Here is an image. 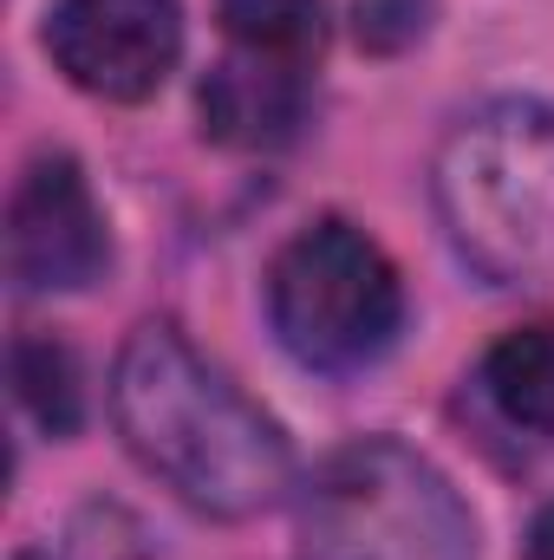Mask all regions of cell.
Instances as JSON below:
<instances>
[{
  "instance_id": "cell-4",
  "label": "cell",
  "mask_w": 554,
  "mask_h": 560,
  "mask_svg": "<svg viewBox=\"0 0 554 560\" xmlns=\"http://www.w3.org/2000/svg\"><path fill=\"white\" fill-rule=\"evenodd\" d=\"M262 293L280 352L320 378L379 365L405 326V287L392 255L339 215L293 229L268 261Z\"/></svg>"
},
{
  "instance_id": "cell-7",
  "label": "cell",
  "mask_w": 554,
  "mask_h": 560,
  "mask_svg": "<svg viewBox=\"0 0 554 560\" xmlns=\"http://www.w3.org/2000/svg\"><path fill=\"white\" fill-rule=\"evenodd\" d=\"M307 79H313L307 66L229 46L203 72V92H196L203 138L229 143V150H280L307 118Z\"/></svg>"
},
{
  "instance_id": "cell-5",
  "label": "cell",
  "mask_w": 554,
  "mask_h": 560,
  "mask_svg": "<svg viewBox=\"0 0 554 560\" xmlns=\"http://www.w3.org/2000/svg\"><path fill=\"white\" fill-rule=\"evenodd\" d=\"M46 59L105 105H143L183 59V7L176 0H53L46 7Z\"/></svg>"
},
{
  "instance_id": "cell-11",
  "label": "cell",
  "mask_w": 554,
  "mask_h": 560,
  "mask_svg": "<svg viewBox=\"0 0 554 560\" xmlns=\"http://www.w3.org/2000/svg\"><path fill=\"white\" fill-rule=\"evenodd\" d=\"M529 560H554V502L535 515V528H529Z\"/></svg>"
},
{
  "instance_id": "cell-12",
  "label": "cell",
  "mask_w": 554,
  "mask_h": 560,
  "mask_svg": "<svg viewBox=\"0 0 554 560\" xmlns=\"http://www.w3.org/2000/svg\"><path fill=\"white\" fill-rule=\"evenodd\" d=\"M13 560H46V555H13Z\"/></svg>"
},
{
  "instance_id": "cell-9",
  "label": "cell",
  "mask_w": 554,
  "mask_h": 560,
  "mask_svg": "<svg viewBox=\"0 0 554 560\" xmlns=\"http://www.w3.org/2000/svg\"><path fill=\"white\" fill-rule=\"evenodd\" d=\"M7 372H13V398L20 411L39 423L46 436H72L85 418V385H79V359L66 339L53 332H20L13 352H7Z\"/></svg>"
},
{
  "instance_id": "cell-3",
  "label": "cell",
  "mask_w": 554,
  "mask_h": 560,
  "mask_svg": "<svg viewBox=\"0 0 554 560\" xmlns=\"http://www.w3.org/2000/svg\"><path fill=\"white\" fill-rule=\"evenodd\" d=\"M293 560H476V515L412 443L359 436L307 476Z\"/></svg>"
},
{
  "instance_id": "cell-8",
  "label": "cell",
  "mask_w": 554,
  "mask_h": 560,
  "mask_svg": "<svg viewBox=\"0 0 554 560\" xmlns=\"http://www.w3.org/2000/svg\"><path fill=\"white\" fill-rule=\"evenodd\" d=\"M483 392L516 430L554 436V319L516 326L509 339L489 346L483 359Z\"/></svg>"
},
{
  "instance_id": "cell-1",
  "label": "cell",
  "mask_w": 554,
  "mask_h": 560,
  "mask_svg": "<svg viewBox=\"0 0 554 560\" xmlns=\"http://www.w3.org/2000/svg\"><path fill=\"white\" fill-rule=\"evenodd\" d=\"M112 418L143 469L216 522H249L293 482V443L170 319H143L112 372Z\"/></svg>"
},
{
  "instance_id": "cell-6",
  "label": "cell",
  "mask_w": 554,
  "mask_h": 560,
  "mask_svg": "<svg viewBox=\"0 0 554 560\" xmlns=\"http://www.w3.org/2000/svg\"><path fill=\"white\" fill-rule=\"evenodd\" d=\"M112 268L105 209L66 150H39L7 196V275L26 293H79Z\"/></svg>"
},
{
  "instance_id": "cell-10",
  "label": "cell",
  "mask_w": 554,
  "mask_h": 560,
  "mask_svg": "<svg viewBox=\"0 0 554 560\" xmlns=\"http://www.w3.org/2000/svg\"><path fill=\"white\" fill-rule=\"evenodd\" d=\"M222 13V33L229 46H249V52H268L287 66H320L326 52V0H216Z\"/></svg>"
},
{
  "instance_id": "cell-2",
  "label": "cell",
  "mask_w": 554,
  "mask_h": 560,
  "mask_svg": "<svg viewBox=\"0 0 554 560\" xmlns=\"http://www.w3.org/2000/svg\"><path fill=\"white\" fill-rule=\"evenodd\" d=\"M430 202L476 280H554V105L496 98L470 112L430 163Z\"/></svg>"
}]
</instances>
